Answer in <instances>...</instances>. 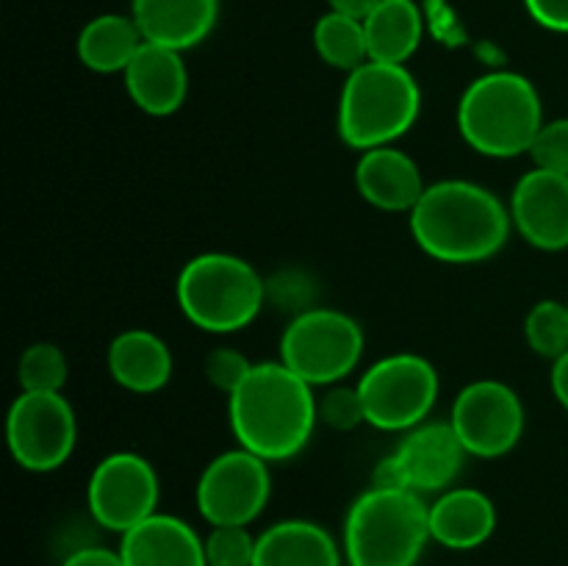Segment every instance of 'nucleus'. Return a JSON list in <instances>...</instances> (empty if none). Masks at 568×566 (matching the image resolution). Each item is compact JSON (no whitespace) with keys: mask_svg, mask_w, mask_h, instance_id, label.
I'll use <instances>...</instances> for the list:
<instances>
[{"mask_svg":"<svg viewBox=\"0 0 568 566\" xmlns=\"http://www.w3.org/2000/svg\"><path fill=\"white\" fill-rule=\"evenodd\" d=\"M410 236L422 253L444 264L494 259L510 236V209L475 181L430 183L408 214Z\"/></svg>","mask_w":568,"mask_h":566,"instance_id":"f257e3e1","label":"nucleus"},{"mask_svg":"<svg viewBox=\"0 0 568 566\" xmlns=\"http://www.w3.org/2000/svg\"><path fill=\"white\" fill-rule=\"evenodd\" d=\"M227 420L239 447L266 464L288 461L303 453L320 422L314 386L283 361L253 364L242 386L227 397Z\"/></svg>","mask_w":568,"mask_h":566,"instance_id":"f03ea898","label":"nucleus"},{"mask_svg":"<svg viewBox=\"0 0 568 566\" xmlns=\"http://www.w3.org/2000/svg\"><path fill=\"white\" fill-rule=\"evenodd\" d=\"M455 120L460 139L475 153L488 159H516L530 153L544 128L541 94L521 72H486L464 89Z\"/></svg>","mask_w":568,"mask_h":566,"instance_id":"7ed1b4c3","label":"nucleus"},{"mask_svg":"<svg viewBox=\"0 0 568 566\" xmlns=\"http://www.w3.org/2000/svg\"><path fill=\"white\" fill-rule=\"evenodd\" d=\"M430 542V505L399 486H372L344 519L349 566H416Z\"/></svg>","mask_w":568,"mask_h":566,"instance_id":"20e7f679","label":"nucleus"},{"mask_svg":"<svg viewBox=\"0 0 568 566\" xmlns=\"http://www.w3.org/2000/svg\"><path fill=\"white\" fill-rule=\"evenodd\" d=\"M422 89L405 64L366 61L347 72L338 94V137L353 150L394 144L419 120Z\"/></svg>","mask_w":568,"mask_h":566,"instance_id":"39448f33","label":"nucleus"},{"mask_svg":"<svg viewBox=\"0 0 568 566\" xmlns=\"http://www.w3.org/2000/svg\"><path fill=\"white\" fill-rule=\"evenodd\" d=\"M175 297L200 331L236 333L261 314L266 283L242 255L200 253L178 272Z\"/></svg>","mask_w":568,"mask_h":566,"instance_id":"423d86ee","label":"nucleus"},{"mask_svg":"<svg viewBox=\"0 0 568 566\" xmlns=\"http://www.w3.org/2000/svg\"><path fill=\"white\" fill-rule=\"evenodd\" d=\"M364 327L338 309H308L294 316L281 336V358L311 386L342 383L361 364Z\"/></svg>","mask_w":568,"mask_h":566,"instance_id":"0eeeda50","label":"nucleus"},{"mask_svg":"<svg viewBox=\"0 0 568 566\" xmlns=\"http://www.w3.org/2000/svg\"><path fill=\"white\" fill-rule=\"evenodd\" d=\"M366 425L388 433H408L430 416L438 400V372L416 353H394L361 375Z\"/></svg>","mask_w":568,"mask_h":566,"instance_id":"6e6552de","label":"nucleus"},{"mask_svg":"<svg viewBox=\"0 0 568 566\" xmlns=\"http://www.w3.org/2000/svg\"><path fill=\"white\" fill-rule=\"evenodd\" d=\"M78 420L64 394L20 392L6 411V447L28 472H53L70 461Z\"/></svg>","mask_w":568,"mask_h":566,"instance_id":"1a4fd4ad","label":"nucleus"},{"mask_svg":"<svg viewBox=\"0 0 568 566\" xmlns=\"http://www.w3.org/2000/svg\"><path fill=\"white\" fill-rule=\"evenodd\" d=\"M272 497V475L264 458L250 449L236 447L220 453L200 472L197 511L211 527H247L261 516Z\"/></svg>","mask_w":568,"mask_h":566,"instance_id":"9d476101","label":"nucleus"},{"mask_svg":"<svg viewBox=\"0 0 568 566\" xmlns=\"http://www.w3.org/2000/svg\"><path fill=\"white\" fill-rule=\"evenodd\" d=\"M161 483L144 455L111 453L92 469L87 486L89 514L111 533H128L159 514Z\"/></svg>","mask_w":568,"mask_h":566,"instance_id":"9b49d317","label":"nucleus"},{"mask_svg":"<svg viewBox=\"0 0 568 566\" xmlns=\"http://www.w3.org/2000/svg\"><path fill=\"white\" fill-rule=\"evenodd\" d=\"M449 425L475 458H503L525 433V405L503 381H471L455 397Z\"/></svg>","mask_w":568,"mask_h":566,"instance_id":"f8f14e48","label":"nucleus"},{"mask_svg":"<svg viewBox=\"0 0 568 566\" xmlns=\"http://www.w3.org/2000/svg\"><path fill=\"white\" fill-rule=\"evenodd\" d=\"M466 449L449 422H422L408 431L375 469L377 486H399L416 494L447 492L460 475Z\"/></svg>","mask_w":568,"mask_h":566,"instance_id":"ddd939ff","label":"nucleus"},{"mask_svg":"<svg viewBox=\"0 0 568 566\" xmlns=\"http://www.w3.org/2000/svg\"><path fill=\"white\" fill-rule=\"evenodd\" d=\"M510 220L527 244L544 253L568 247V175L532 166L510 194Z\"/></svg>","mask_w":568,"mask_h":566,"instance_id":"4468645a","label":"nucleus"},{"mask_svg":"<svg viewBox=\"0 0 568 566\" xmlns=\"http://www.w3.org/2000/svg\"><path fill=\"white\" fill-rule=\"evenodd\" d=\"M125 92L139 111L170 117L186 103L189 70L181 50L144 42L122 72Z\"/></svg>","mask_w":568,"mask_h":566,"instance_id":"2eb2a0df","label":"nucleus"},{"mask_svg":"<svg viewBox=\"0 0 568 566\" xmlns=\"http://www.w3.org/2000/svg\"><path fill=\"white\" fill-rule=\"evenodd\" d=\"M355 186L361 198L377 211L410 214L425 194L427 183L419 164L405 150L386 144V148H372L361 153L355 164Z\"/></svg>","mask_w":568,"mask_h":566,"instance_id":"dca6fc26","label":"nucleus"},{"mask_svg":"<svg viewBox=\"0 0 568 566\" xmlns=\"http://www.w3.org/2000/svg\"><path fill=\"white\" fill-rule=\"evenodd\" d=\"M120 555L125 566H209L205 538L170 514H153L122 533Z\"/></svg>","mask_w":568,"mask_h":566,"instance_id":"f3484780","label":"nucleus"},{"mask_svg":"<svg viewBox=\"0 0 568 566\" xmlns=\"http://www.w3.org/2000/svg\"><path fill=\"white\" fill-rule=\"evenodd\" d=\"M131 17L144 42L183 53L197 48L214 31L220 0H131Z\"/></svg>","mask_w":568,"mask_h":566,"instance_id":"a211bd4d","label":"nucleus"},{"mask_svg":"<svg viewBox=\"0 0 568 566\" xmlns=\"http://www.w3.org/2000/svg\"><path fill=\"white\" fill-rule=\"evenodd\" d=\"M497 530V505L486 492L449 486L430 503V538L447 549H475Z\"/></svg>","mask_w":568,"mask_h":566,"instance_id":"6ab92c4d","label":"nucleus"},{"mask_svg":"<svg viewBox=\"0 0 568 566\" xmlns=\"http://www.w3.org/2000/svg\"><path fill=\"white\" fill-rule=\"evenodd\" d=\"M105 366L116 386L125 392L155 394L170 383L172 353L159 333L128 327L111 338Z\"/></svg>","mask_w":568,"mask_h":566,"instance_id":"aec40b11","label":"nucleus"},{"mask_svg":"<svg viewBox=\"0 0 568 566\" xmlns=\"http://www.w3.org/2000/svg\"><path fill=\"white\" fill-rule=\"evenodd\" d=\"M253 566H342V549L316 522L286 519L261 533Z\"/></svg>","mask_w":568,"mask_h":566,"instance_id":"412c9836","label":"nucleus"},{"mask_svg":"<svg viewBox=\"0 0 568 566\" xmlns=\"http://www.w3.org/2000/svg\"><path fill=\"white\" fill-rule=\"evenodd\" d=\"M369 61L405 64L419 50L425 22L416 0H381L364 20Z\"/></svg>","mask_w":568,"mask_h":566,"instance_id":"4be33fe9","label":"nucleus"},{"mask_svg":"<svg viewBox=\"0 0 568 566\" xmlns=\"http://www.w3.org/2000/svg\"><path fill=\"white\" fill-rule=\"evenodd\" d=\"M142 44L144 37L133 17L100 14L81 28L75 50L87 70L111 75V72H125Z\"/></svg>","mask_w":568,"mask_h":566,"instance_id":"5701e85b","label":"nucleus"},{"mask_svg":"<svg viewBox=\"0 0 568 566\" xmlns=\"http://www.w3.org/2000/svg\"><path fill=\"white\" fill-rule=\"evenodd\" d=\"M314 48L327 67L342 72L358 70L369 61V44H366L364 20L327 11L314 26Z\"/></svg>","mask_w":568,"mask_h":566,"instance_id":"b1692460","label":"nucleus"},{"mask_svg":"<svg viewBox=\"0 0 568 566\" xmlns=\"http://www.w3.org/2000/svg\"><path fill=\"white\" fill-rule=\"evenodd\" d=\"M70 377V364L59 344L33 342L17 361V383L22 392L61 394Z\"/></svg>","mask_w":568,"mask_h":566,"instance_id":"393cba45","label":"nucleus"},{"mask_svg":"<svg viewBox=\"0 0 568 566\" xmlns=\"http://www.w3.org/2000/svg\"><path fill=\"white\" fill-rule=\"evenodd\" d=\"M525 338L541 358L558 361L568 353V303L541 300L525 316Z\"/></svg>","mask_w":568,"mask_h":566,"instance_id":"a878e982","label":"nucleus"},{"mask_svg":"<svg viewBox=\"0 0 568 566\" xmlns=\"http://www.w3.org/2000/svg\"><path fill=\"white\" fill-rule=\"evenodd\" d=\"M258 538L242 525L211 527L205 536V560L209 566H253Z\"/></svg>","mask_w":568,"mask_h":566,"instance_id":"bb28decb","label":"nucleus"},{"mask_svg":"<svg viewBox=\"0 0 568 566\" xmlns=\"http://www.w3.org/2000/svg\"><path fill=\"white\" fill-rule=\"evenodd\" d=\"M316 414H320L322 425L342 433L366 425V411L358 386H342V383L325 386V394L316 397Z\"/></svg>","mask_w":568,"mask_h":566,"instance_id":"cd10ccee","label":"nucleus"},{"mask_svg":"<svg viewBox=\"0 0 568 566\" xmlns=\"http://www.w3.org/2000/svg\"><path fill=\"white\" fill-rule=\"evenodd\" d=\"M530 159L541 170L568 175V117L544 122L530 148Z\"/></svg>","mask_w":568,"mask_h":566,"instance_id":"c85d7f7f","label":"nucleus"},{"mask_svg":"<svg viewBox=\"0 0 568 566\" xmlns=\"http://www.w3.org/2000/svg\"><path fill=\"white\" fill-rule=\"evenodd\" d=\"M203 370H205V377H209L211 386H214L216 392H222L231 397V394L242 386L244 377L250 375V370H253V361L244 358V355L233 347H214L209 355H205Z\"/></svg>","mask_w":568,"mask_h":566,"instance_id":"c756f323","label":"nucleus"},{"mask_svg":"<svg viewBox=\"0 0 568 566\" xmlns=\"http://www.w3.org/2000/svg\"><path fill=\"white\" fill-rule=\"evenodd\" d=\"M525 9L547 31L568 33V0H525Z\"/></svg>","mask_w":568,"mask_h":566,"instance_id":"7c9ffc66","label":"nucleus"},{"mask_svg":"<svg viewBox=\"0 0 568 566\" xmlns=\"http://www.w3.org/2000/svg\"><path fill=\"white\" fill-rule=\"evenodd\" d=\"M61 566H125L120 549L109 547H81L67 555Z\"/></svg>","mask_w":568,"mask_h":566,"instance_id":"2f4dec72","label":"nucleus"},{"mask_svg":"<svg viewBox=\"0 0 568 566\" xmlns=\"http://www.w3.org/2000/svg\"><path fill=\"white\" fill-rule=\"evenodd\" d=\"M549 383H552L555 400L568 411V353L560 355L558 361H552V377H549Z\"/></svg>","mask_w":568,"mask_h":566,"instance_id":"473e14b6","label":"nucleus"},{"mask_svg":"<svg viewBox=\"0 0 568 566\" xmlns=\"http://www.w3.org/2000/svg\"><path fill=\"white\" fill-rule=\"evenodd\" d=\"M327 3H331V11L355 17V20H366L381 0H327Z\"/></svg>","mask_w":568,"mask_h":566,"instance_id":"72a5a7b5","label":"nucleus"},{"mask_svg":"<svg viewBox=\"0 0 568 566\" xmlns=\"http://www.w3.org/2000/svg\"><path fill=\"white\" fill-rule=\"evenodd\" d=\"M566 303H568V300H566Z\"/></svg>","mask_w":568,"mask_h":566,"instance_id":"f704fd0d","label":"nucleus"}]
</instances>
